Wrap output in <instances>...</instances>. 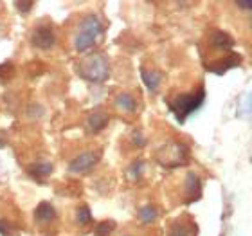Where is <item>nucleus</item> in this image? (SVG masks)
<instances>
[{
	"mask_svg": "<svg viewBox=\"0 0 252 236\" xmlns=\"http://www.w3.org/2000/svg\"><path fill=\"white\" fill-rule=\"evenodd\" d=\"M116 229V222L112 220H105L101 222L99 226L95 227V236H110Z\"/></svg>",
	"mask_w": 252,
	"mask_h": 236,
	"instance_id": "nucleus-17",
	"label": "nucleus"
},
{
	"mask_svg": "<svg viewBox=\"0 0 252 236\" xmlns=\"http://www.w3.org/2000/svg\"><path fill=\"white\" fill-rule=\"evenodd\" d=\"M56 43V34H54L53 27L49 26H36L31 33V45L42 51H49L54 47Z\"/></svg>",
	"mask_w": 252,
	"mask_h": 236,
	"instance_id": "nucleus-6",
	"label": "nucleus"
},
{
	"mask_svg": "<svg viewBox=\"0 0 252 236\" xmlns=\"http://www.w3.org/2000/svg\"><path fill=\"white\" fill-rule=\"evenodd\" d=\"M79 76L90 83H103L110 76V63L105 54H92L78 67Z\"/></svg>",
	"mask_w": 252,
	"mask_h": 236,
	"instance_id": "nucleus-3",
	"label": "nucleus"
},
{
	"mask_svg": "<svg viewBox=\"0 0 252 236\" xmlns=\"http://www.w3.org/2000/svg\"><path fill=\"white\" fill-rule=\"evenodd\" d=\"M106 125H108V114L101 108L90 112L89 117H87V130L90 134H99Z\"/></svg>",
	"mask_w": 252,
	"mask_h": 236,
	"instance_id": "nucleus-11",
	"label": "nucleus"
},
{
	"mask_svg": "<svg viewBox=\"0 0 252 236\" xmlns=\"http://www.w3.org/2000/svg\"><path fill=\"white\" fill-rule=\"evenodd\" d=\"M204 101H205V90L204 87H200L194 92L175 96L173 100L168 101V106L169 110L173 112V116L177 117V121L184 123L186 117L191 116L193 112H196L200 106L204 105Z\"/></svg>",
	"mask_w": 252,
	"mask_h": 236,
	"instance_id": "nucleus-2",
	"label": "nucleus"
},
{
	"mask_svg": "<svg viewBox=\"0 0 252 236\" xmlns=\"http://www.w3.org/2000/svg\"><path fill=\"white\" fill-rule=\"evenodd\" d=\"M168 236H196V226L189 218H179L169 224Z\"/></svg>",
	"mask_w": 252,
	"mask_h": 236,
	"instance_id": "nucleus-7",
	"label": "nucleus"
},
{
	"mask_svg": "<svg viewBox=\"0 0 252 236\" xmlns=\"http://www.w3.org/2000/svg\"><path fill=\"white\" fill-rule=\"evenodd\" d=\"M236 5H238V7H243V9H247V11L249 9L252 11V2H238Z\"/></svg>",
	"mask_w": 252,
	"mask_h": 236,
	"instance_id": "nucleus-22",
	"label": "nucleus"
},
{
	"mask_svg": "<svg viewBox=\"0 0 252 236\" xmlns=\"http://www.w3.org/2000/svg\"><path fill=\"white\" fill-rule=\"evenodd\" d=\"M188 157H189V150L186 144H182V142H171V144H168V146H164L162 152L158 153V161H160V164L168 166V168L186 164L189 161Z\"/></svg>",
	"mask_w": 252,
	"mask_h": 236,
	"instance_id": "nucleus-4",
	"label": "nucleus"
},
{
	"mask_svg": "<svg viewBox=\"0 0 252 236\" xmlns=\"http://www.w3.org/2000/svg\"><path fill=\"white\" fill-rule=\"evenodd\" d=\"M142 173H144V163H142V161H135V163L128 168V171H126V175H128L130 178H133V180L141 178Z\"/></svg>",
	"mask_w": 252,
	"mask_h": 236,
	"instance_id": "nucleus-18",
	"label": "nucleus"
},
{
	"mask_svg": "<svg viewBox=\"0 0 252 236\" xmlns=\"http://www.w3.org/2000/svg\"><path fill=\"white\" fill-rule=\"evenodd\" d=\"M76 222L81 227H87L92 224V213H90L89 205H79L76 209Z\"/></svg>",
	"mask_w": 252,
	"mask_h": 236,
	"instance_id": "nucleus-16",
	"label": "nucleus"
},
{
	"mask_svg": "<svg viewBox=\"0 0 252 236\" xmlns=\"http://www.w3.org/2000/svg\"><path fill=\"white\" fill-rule=\"evenodd\" d=\"M126 236H130V235H126Z\"/></svg>",
	"mask_w": 252,
	"mask_h": 236,
	"instance_id": "nucleus-23",
	"label": "nucleus"
},
{
	"mask_svg": "<svg viewBox=\"0 0 252 236\" xmlns=\"http://www.w3.org/2000/svg\"><path fill=\"white\" fill-rule=\"evenodd\" d=\"M186 202H196L202 197V182L196 173L189 171L186 175Z\"/></svg>",
	"mask_w": 252,
	"mask_h": 236,
	"instance_id": "nucleus-8",
	"label": "nucleus"
},
{
	"mask_svg": "<svg viewBox=\"0 0 252 236\" xmlns=\"http://www.w3.org/2000/svg\"><path fill=\"white\" fill-rule=\"evenodd\" d=\"M114 103L121 112L125 114H133L137 110V100L130 92H119V94L114 98Z\"/></svg>",
	"mask_w": 252,
	"mask_h": 236,
	"instance_id": "nucleus-12",
	"label": "nucleus"
},
{
	"mask_svg": "<svg viewBox=\"0 0 252 236\" xmlns=\"http://www.w3.org/2000/svg\"><path fill=\"white\" fill-rule=\"evenodd\" d=\"M105 22L101 20L99 15H87L85 18H81V22L76 27L72 38V45L78 53H87L92 47H95L99 40L105 34Z\"/></svg>",
	"mask_w": 252,
	"mask_h": 236,
	"instance_id": "nucleus-1",
	"label": "nucleus"
},
{
	"mask_svg": "<svg viewBox=\"0 0 252 236\" xmlns=\"http://www.w3.org/2000/svg\"><path fill=\"white\" fill-rule=\"evenodd\" d=\"M209 45L213 49H220V51H229L234 47V38L231 34H227L221 29H215L209 34Z\"/></svg>",
	"mask_w": 252,
	"mask_h": 236,
	"instance_id": "nucleus-9",
	"label": "nucleus"
},
{
	"mask_svg": "<svg viewBox=\"0 0 252 236\" xmlns=\"http://www.w3.org/2000/svg\"><path fill=\"white\" fill-rule=\"evenodd\" d=\"M131 139L135 142V146H144V144H146V139H144V135H142L141 132H133Z\"/></svg>",
	"mask_w": 252,
	"mask_h": 236,
	"instance_id": "nucleus-20",
	"label": "nucleus"
},
{
	"mask_svg": "<svg viewBox=\"0 0 252 236\" xmlns=\"http://www.w3.org/2000/svg\"><path fill=\"white\" fill-rule=\"evenodd\" d=\"M15 5H16V9H20L22 15H26L27 11L32 7V2H16Z\"/></svg>",
	"mask_w": 252,
	"mask_h": 236,
	"instance_id": "nucleus-21",
	"label": "nucleus"
},
{
	"mask_svg": "<svg viewBox=\"0 0 252 236\" xmlns=\"http://www.w3.org/2000/svg\"><path fill=\"white\" fill-rule=\"evenodd\" d=\"M56 209H54V205L51 202H42V204H38V207L34 209V220L40 224V226H47V224H53L56 220Z\"/></svg>",
	"mask_w": 252,
	"mask_h": 236,
	"instance_id": "nucleus-10",
	"label": "nucleus"
},
{
	"mask_svg": "<svg viewBox=\"0 0 252 236\" xmlns=\"http://www.w3.org/2000/svg\"><path fill=\"white\" fill-rule=\"evenodd\" d=\"M0 235H2V236H9L11 235V224H9V220H4V218H0Z\"/></svg>",
	"mask_w": 252,
	"mask_h": 236,
	"instance_id": "nucleus-19",
	"label": "nucleus"
},
{
	"mask_svg": "<svg viewBox=\"0 0 252 236\" xmlns=\"http://www.w3.org/2000/svg\"><path fill=\"white\" fill-rule=\"evenodd\" d=\"M141 78L150 92H157L160 83H162V74L158 72V70H152V68H142Z\"/></svg>",
	"mask_w": 252,
	"mask_h": 236,
	"instance_id": "nucleus-13",
	"label": "nucleus"
},
{
	"mask_svg": "<svg viewBox=\"0 0 252 236\" xmlns=\"http://www.w3.org/2000/svg\"><path fill=\"white\" fill-rule=\"evenodd\" d=\"M157 218H158V209L155 205L148 204L139 209V220H141L142 224H152V222H155Z\"/></svg>",
	"mask_w": 252,
	"mask_h": 236,
	"instance_id": "nucleus-15",
	"label": "nucleus"
},
{
	"mask_svg": "<svg viewBox=\"0 0 252 236\" xmlns=\"http://www.w3.org/2000/svg\"><path fill=\"white\" fill-rule=\"evenodd\" d=\"M99 159H101V153L94 152V150H87V152L79 153V155H76L68 163V173H74V175L87 173V171H90L95 164L99 163Z\"/></svg>",
	"mask_w": 252,
	"mask_h": 236,
	"instance_id": "nucleus-5",
	"label": "nucleus"
},
{
	"mask_svg": "<svg viewBox=\"0 0 252 236\" xmlns=\"http://www.w3.org/2000/svg\"><path fill=\"white\" fill-rule=\"evenodd\" d=\"M29 175L34 180L42 182V180H45V178H49L53 175V164L49 163V161H40V163L29 166Z\"/></svg>",
	"mask_w": 252,
	"mask_h": 236,
	"instance_id": "nucleus-14",
	"label": "nucleus"
}]
</instances>
